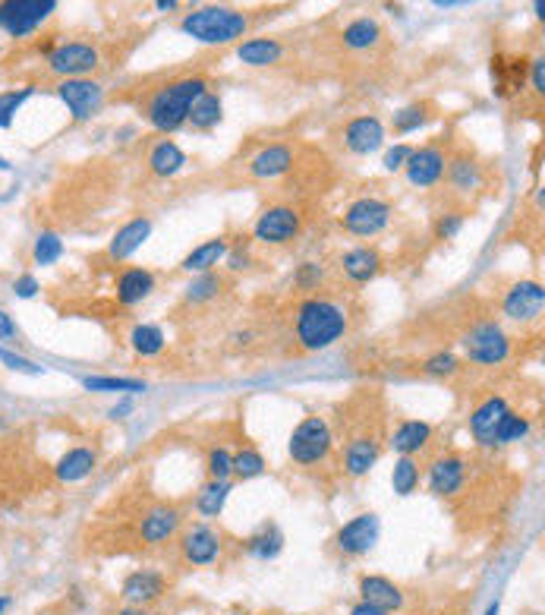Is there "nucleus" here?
I'll return each mask as SVG.
<instances>
[{
    "label": "nucleus",
    "instance_id": "nucleus-61",
    "mask_svg": "<svg viewBox=\"0 0 545 615\" xmlns=\"http://www.w3.org/2000/svg\"><path fill=\"white\" fill-rule=\"evenodd\" d=\"M10 609V597H0V615H4Z\"/></svg>",
    "mask_w": 545,
    "mask_h": 615
},
{
    "label": "nucleus",
    "instance_id": "nucleus-40",
    "mask_svg": "<svg viewBox=\"0 0 545 615\" xmlns=\"http://www.w3.org/2000/svg\"><path fill=\"white\" fill-rule=\"evenodd\" d=\"M164 344H167L164 328L155 325V322H142L130 332V347L139 357H158L164 351Z\"/></svg>",
    "mask_w": 545,
    "mask_h": 615
},
{
    "label": "nucleus",
    "instance_id": "nucleus-34",
    "mask_svg": "<svg viewBox=\"0 0 545 615\" xmlns=\"http://www.w3.org/2000/svg\"><path fill=\"white\" fill-rule=\"evenodd\" d=\"M227 250H230V237H224V234H221V237H212V240L199 243L196 250L186 253V259L180 262V269H183V272H190V275L215 272V265L224 262Z\"/></svg>",
    "mask_w": 545,
    "mask_h": 615
},
{
    "label": "nucleus",
    "instance_id": "nucleus-21",
    "mask_svg": "<svg viewBox=\"0 0 545 615\" xmlns=\"http://www.w3.org/2000/svg\"><path fill=\"white\" fill-rule=\"evenodd\" d=\"M164 593H167V578L158 568H136L123 578L120 597L127 606L142 609V606H152V603L164 600Z\"/></svg>",
    "mask_w": 545,
    "mask_h": 615
},
{
    "label": "nucleus",
    "instance_id": "nucleus-24",
    "mask_svg": "<svg viewBox=\"0 0 545 615\" xmlns=\"http://www.w3.org/2000/svg\"><path fill=\"white\" fill-rule=\"evenodd\" d=\"M152 231H155V221H152V218H145V215L130 218V221L123 224V228L111 237V243H108V259H111V262H130V259L142 250V246L149 243Z\"/></svg>",
    "mask_w": 545,
    "mask_h": 615
},
{
    "label": "nucleus",
    "instance_id": "nucleus-14",
    "mask_svg": "<svg viewBox=\"0 0 545 615\" xmlns=\"http://www.w3.org/2000/svg\"><path fill=\"white\" fill-rule=\"evenodd\" d=\"M221 552H224V537L208 521H196V524H190L183 530L180 556H183L186 565L208 568V565H215L221 559Z\"/></svg>",
    "mask_w": 545,
    "mask_h": 615
},
{
    "label": "nucleus",
    "instance_id": "nucleus-8",
    "mask_svg": "<svg viewBox=\"0 0 545 615\" xmlns=\"http://www.w3.org/2000/svg\"><path fill=\"white\" fill-rule=\"evenodd\" d=\"M104 64L101 51L92 45V41H60L45 54V67L48 73L60 76V79H89L98 67Z\"/></svg>",
    "mask_w": 545,
    "mask_h": 615
},
{
    "label": "nucleus",
    "instance_id": "nucleus-32",
    "mask_svg": "<svg viewBox=\"0 0 545 615\" xmlns=\"http://www.w3.org/2000/svg\"><path fill=\"white\" fill-rule=\"evenodd\" d=\"M360 597L369 606H379L385 612H401L404 609V590L397 587L391 578H382V574H363L360 578Z\"/></svg>",
    "mask_w": 545,
    "mask_h": 615
},
{
    "label": "nucleus",
    "instance_id": "nucleus-35",
    "mask_svg": "<svg viewBox=\"0 0 545 615\" xmlns=\"http://www.w3.org/2000/svg\"><path fill=\"white\" fill-rule=\"evenodd\" d=\"M234 492V480H205L193 499V511L199 515V521H212L224 511V502Z\"/></svg>",
    "mask_w": 545,
    "mask_h": 615
},
{
    "label": "nucleus",
    "instance_id": "nucleus-43",
    "mask_svg": "<svg viewBox=\"0 0 545 615\" xmlns=\"http://www.w3.org/2000/svg\"><path fill=\"white\" fill-rule=\"evenodd\" d=\"M205 474H208V480H234V451H230V445H224V442L208 445Z\"/></svg>",
    "mask_w": 545,
    "mask_h": 615
},
{
    "label": "nucleus",
    "instance_id": "nucleus-26",
    "mask_svg": "<svg viewBox=\"0 0 545 615\" xmlns=\"http://www.w3.org/2000/svg\"><path fill=\"white\" fill-rule=\"evenodd\" d=\"M382 41H385V29L372 16H356L341 29V45L350 54H372Z\"/></svg>",
    "mask_w": 545,
    "mask_h": 615
},
{
    "label": "nucleus",
    "instance_id": "nucleus-30",
    "mask_svg": "<svg viewBox=\"0 0 545 615\" xmlns=\"http://www.w3.org/2000/svg\"><path fill=\"white\" fill-rule=\"evenodd\" d=\"M435 117H438L435 101L423 98V101H410V105L397 108V111L391 114V120L385 123V127H388V133H394V136H413V133H419V130H426Z\"/></svg>",
    "mask_w": 545,
    "mask_h": 615
},
{
    "label": "nucleus",
    "instance_id": "nucleus-5",
    "mask_svg": "<svg viewBox=\"0 0 545 615\" xmlns=\"http://www.w3.org/2000/svg\"><path fill=\"white\" fill-rule=\"evenodd\" d=\"M303 228H306V212L300 209V205L271 202V205H265V209L259 212L249 240L265 243V246H290V243L300 240Z\"/></svg>",
    "mask_w": 545,
    "mask_h": 615
},
{
    "label": "nucleus",
    "instance_id": "nucleus-64",
    "mask_svg": "<svg viewBox=\"0 0 545 615\" xmlns=\"http://www.w3.org/2000/svg\"><path fill=\"white\" fill-rule=\"evenodd\" d=\"M259 615H281V612H259Z\"/></svg>",
    "mask_w": 545,
    "mask_h": 615
},
{
    "label": "nucleus",
    "instance_id": "nucleus-38",
    "mask_svg": "<svg viewBox=\"0 0 545 615\" xmlns=\"http://www.w3.org/2000/svg\"><path fill=\"white\" fill-rule=\"evenodd\" d=\"M268 470L265 455L256 448V442H240L234 448V480H256Z\"/></svg>",
    "mask_w": 545,
    "mask_h": 615
},
{
    "label": "nucleus",
    "instance_id": "nucleus-12",
    "mask_svg": "<svg viewBox=\"0 0 545 615\" xmlns=\"http://www.w3.org/2000/svg\"><path fill=\"white\" fill-rule=\"evenodd\" d=\"M338 136H341V146L347 155L366 158V155H375L385 149L388 127H385V120L375 114H356L344 123Z\"/></svg>",
    "mask_w": 545,
    "mask_h": 615
},
{
    "label": "nucleus",
    "instance_id": "nucleus-33",
    "mask_svg": "<svg viewBox=\"0 0 545 615\" xmlns=\"http://www.w3.org/2000/svg\"><path fill=\"white\" fill-rule=\"evenodd\" d=\"M145 164H149V171L155 177L167 180V177H177L186 168V152L174 139H152L149 149H145Z\"/></svg>",
    "mask_w": 545,
    "mask_h": 615
},
{
    "label": "nucleus",
    "instance_id": "nucleus-27",
    "mask_svg": "<svg viewBox=\"0 0 545 615\" xmlns=\"http://www.w3.org/2000/svg\"><path fill=\"white\" fill-rule=\"evenodd\" d=\"M438 429L426 420H401L397 429L388 436V448L397 451V458L407 455V458H416L419 451H423L432 439H435Z\"/></svg>",
    "mask_w": 545,
    "mask_h": 615
},
{
    "label": "nucleus",
    "instance_id": "nucleus-29",
    "mask_svg": "<svg viewBox=\"0 0 545 615\" xmlns=\"http://www.w3.org/2000/svg\"><path fill=\"white\" fill-rule=\"evenodd\" d=\"M445 183L451 187V193L457 196H470L482 187V164L476 155L470 152H454L448 158V168H445Z\"/></svg>",
    "mask_w": 545,
    "mask_h": 615
},
{
    "label": "nucleus",
    "instance_id": "nucleus-52",
    "mask_svg": "<svg viewBox=\"0 0 545 615\" xmlns=\"http://www.w3.org/2000/svg\"><path fill=\"white\" fill-rule=\"evenodd\" d=\"M413 149L416 146H410V142H397V146H391V149H385V171H404V164L410 161V155H413Z\"/></svg>",
    "mask_w": 545,
    "mask_h": 615
},
{
    "label": "nucleus",
    "instance_id": "nucleus-4",
    "mask_svg": "<svg viewBox=\"0 0 545 615\" xmlns=\"http://www.w3.org/2000/svg\"><path fill=\"white\" fill-rule=\"evenodd\" d=\"M334 426L322 414H306L287 439V455L297 467H322L334 455Z\"/></svg>",
    "mask_w": 545,
    "mask_h": 615
},
{
    "label": "nucleus",
    "instance_id": "nucleus-3",
    "mask_svg": "<svg viewBox=\"0 0 545 615\" xmlns=\"http://www.w3.org/2000/svg\"><path fill=\"white\" fill-rule=\"evenodd\" d=\"M259 16L246 13L240 7H224V4H208V7H193L180 19V32L190 35L193 41H202L208 48H221V45H240L249 35Z\"/></svg>",
    "mask_w": 545,
    "mask_h": 615
},
{
    "label": "nucleus",
    "instance_id": "nucleus-16",
    "mask_svg": "<svg viewBox=\"0 0 545 615\" xmlns=\"http://www.w3.org/2000/svg\"><path fill=\"white\" fill-rule=\"evenodd\" d=\"M297 168V149L290 142H268L246 161V174L253 180H281Z\"/></svg>",
    "mask_w": 545,
    "mask_h": 615
},
{
    "label": "nucleus",
    "instance_id": "nucleus-13",
    "mask_svg": "<svg viewBox=\"0 0 545 615\" xmlns=\"http://www.w3.org/2000/svg\"><path fill=\"white\" fill-rule=\"evenodd\" d=\"M54 95L64 101L76 123H89L104 108V86L98 79H60Z\"/></svg>",
    "mask_w": 545,
    "mask_h": 615
},
{
    "label": "nucleus",
    "instance_id": "nucleus-57",
    "mask_svg": "<svg viewBox=\"0 0 545 615\" xmlns=\"http://www.w3.org/2000/svg\"><path fill=\"white\" fill-rule=\"evenodd\" d=\"M350 615H391V612H385V609H379V606H369V603H356L353 609H350Z\"/></svg>",
    "mask_w": 545,
    "mask_h": 615
},
{
    "label": "nucleus",
    "instance_id": "nucleus-6",
    "mask_svg": "<svg viewBox=\"0 0 545 615\" xmlns=\"http://www.w3.org/2000/svg\"><path fill=\"white\" fill-rule=\"evenodd\" d=\"M385 423L382 426H363L356 433H347L344 445H341V470L347 477H366L369 470L379 464V458L385 455Z\"/></svg>",
    "mask_w": 545,
    "mask_h": 615
},
{
    "label": "nucleus",
    "instance_id": "nucleus-10",
    "mask_svg": "<svg viewBox=\"0 0 545 615\" xmlns=\"http://www.w3.org/2000/svg\"><path fill=\"white\" fill-rule=\"evenodd\" d=\"M394 221V205L382 196H360L341 212V228L353 237L385 234Z\"/></svg>",
    "mask_w": 545,
    "mask_h": 615
},
{
    "label": "nucleus",
    "instance_id": "nucleus-42",
    "mask_svg": "<svg viewBox=\"0 0 545 615\" xmlns=\"http://www.w3.org/2000/svg\"><path fill=\"white\" fill-rule=\"evenodd\" d=\"M82 388L86 392H117V395H139L145 392L142 379H123V376H86L82 379Z\"/></svg>",
    "mask_w": 545,
    "mask_h": 615
},
{
    "label": "nucleus",
    "instance_id": "nucleus-18",
    "mask_svg": "<svg viewBox=\"0 0 545 615\" xmlns=\"http://www.w3.org/2000/svg\"><path fill=\"white\" fill-rule=\"evenodd\" d=\"M382 537V518L366 511V515H356L350 518L341 530L338 537H334V546H338L341 556H366V552L379 543Z\"/></svg>",
    "mask_w": 545,
    "mask_h": 615
},
{
    "label": "nucleus",
    "instance_id": "nucleus-46",
    "mask_svg": "<svg viewBox=\"0 0 545 615\" xmlns=\"http://www.w3.org/2000/svg\"><path fill=\"white\" fill-rule=\"evenodd\" d=\"M60 256H64V237H60L57 231H41L32 243L35 265H54Z\"/></svg>",
    "mask_w": 545,
    "mask_h": 615
},
{
    "label": "nucleus",
    "instance_id": "nucleus-53",
    "mask_svg": "<svg viewBox=\"0 0 545 615\" xmlns=\"http://www.w3.org/2000/svg\"><path fill=\"white\" fill-rule=\"evenodd\" d=\"M13 294H16L19 300L38 297V281H35V275H19V278L13 281Z\"/></svg>",
    "mask_w": 545,
    "mask_h": 615
},
{
    "label": "nucleus",
    "instance_id": "nucleus-41",
    "mask_svg": "<svg viewBox=\"0 0 545 615\" xmlns=\"http://www.w3.org/2000/svg\"><path fill=\"white\" fill-rule=\"evenodd\" d=\"M419 483H423V467H419L416 458H407L401 455L394 461V470H391V486L397 496H410V492L419 489Z\"/></svg>",
    "mask_w": 545,
    "mask_h": 615
},
{
    "label": "nucleus",
    "instance_id": "nucleus-50",
    "mask_svg": "<svg viewBox=\"0 0 545 615\" xmlns=\"http://www.w3.org/2000/svg\"><path fill=\"white\" fill-rule=\"evenodd\" d=\"M0 363H4L7 369H13V373H23V376H41V373H45V369H41L35 360L10 351V347H4V344H0Z\"/></svg>",
    "mask_w": 545,
    "mask_h": 615
},
{
    "label": "nucleus",
    "instance_id": "nucleus-7",
    "mask_svg": "<svg viewBox=\"0 0 545 615\" xmlns=\"http://www.w3.org/2000/svg\"><path fill=\"white\" fill-rule=\"evenodd\" d=\"M57 13V0H0V35L10 41L32 38Z\"/></svg>",
    "mask_w": 545,
    "mask_h": 615
},
{
    "label": "nucleus",
    "instance_id": "nucleus-23",
    "mask_svg": "<svg viewBox=\"0 0 545 615\" xmlns=\"http://www.w3.org/2000/svg\"><path fill=\"white\" fill-rule=\"evenodd\" d=\"M341 275L350 281V284H369V281H375L382 275V265H385V259H382V253L375 250V246H369V243H356V246H350V250H344L341 253Z\"/></svg>",
    "mask_w": 545,
    "mask_h": 615
},
{
    "label": "nucleus",
    "instance_id": "nucleus-55",
    "mask_svg": "<svg viewBox=\"0 0 545 615\" xmlns=\"http://www.w3.org/2000/svg\"><path fill=\"white\" fill-rule=\"evenodd\" d=\"M13 341H19V325L7 310H0V344H13Z\"/></svg>",
    "mask_w": 545,
    "mask_h": 615
},
{
    "label": "nucleus",
    "instance_id": "nucleus-62",
    "mask_svg": "<svg viewBox=\"0 0 545 615\" xmlns=\"http://www.w3.org/2000/svg\"><path fill=\"white\" fill-rule=\"evenodd\" d=\"M486 615H498V603H492V606L486 609Z\"/></svg>",
    "mask_w": 545,
    "mask_h": 615
},
{
    "label": "nucleus",
    "instance_id": "nucleus-11",
    "mask_svg": "<svg viewBox=\"0 0 545 615\" xmlns=\"http://www.w3.org/2000/svg\"><path fill=\"white\" fill-rule=\"evenodd\" d=\"M448 149L442 139H432V142H423V146H416L410 161L404 164V174H407V183L416 190H432L438 183L445 180V168H448Z\"/></svg>",
    "mask_w": 545,
    "mask_h": 615
},
{
    "label": "nucleus",
    "instance_id": "nucleus-58",
    "mask_svg": "<svg viewBox=\"0 0 545 615\" xmlns=\"http://www.w3.org/2000/svg\"><path fill=\"white\" fill-rule=\"evenodd\" d=\"M253 341H256V332H253V328H243V332H237V335H234V344H240V347L253 344Z\"/></svg>",
    "mask_w": 545,
    "mask_h": 615
},
{
    "label": "nucleus",
    "instance_id": "nucleus-60",
    "mask_svg": "<svg viewBox=\"0 0 545 615\" xmlns=\"http://www.w3.org/2000/svg\"><path fill=\"white\" fill-rule=\"evenodd\" d=\"M117 615H164V612H145V609H136V606H123Z\"/></svg>",
    "mask_w": 545,
    "mask_h": 615
},
{
    "label": "nucleus",
    "instance_id": "nucleus-31",
    "mask_svg": "<svg viewBox=\"0 0 545 615\" xmlns=\"http://www.w3.org/2000/svg\"><path fill=\"white\" fill-rule=\"evenodd\" d=\"M95 467H98L95 448H89V445H73L70 451H64V455L57 458L54 477H57V483H82V480L92 477Z\"/></svg>",
    "mask_w": 545,
    "mask_h": 615
},
{
    "label": "nucleus",
    "instance_id": "nucleus-1",
    "mask_svg": "<svg viewBox=\"0 0 545 615\" xmlns=\"http://www.w3.org/2000/svg\"><path fill=\"white\" fill-rule=\"evenodd\" d=\"M347 325H350L347 306L341 300L312 294L293 306L290 332H293V341H297L300 351L319 354V351L334 347L347 335Z\"/></svg>",
    "mask_w": 545,
    "mask_h": 615
},
{
    "label": "nucleus",
    "instance_id": "nucleus-44",
    "mask_svg": "<svg viewBox=\"0 0 545 615\" xmlns=\"http://www.w3.org/2000/svg\"><path fill=\"white\" fill-rule=\"evenodd\" d=\"M325 265L319 259H306L293 269V291H300L303 297H312L325 284Z\"/></svg>",
    "mask_w": 545,
    "mask_h": 615
},
{
    "label": "nucleus",
    "instance_id": "nucleus-19",
    "mask_svg": "<svg viewBox=\"0 0 545 615\" xmlns=\"http://www.w3.org/2000/svg\"><path fill=\"white\" fill-rule=\"evenodd\" d=\"M183 505H171V502H164V505H155L149 508L142 515L139 521V540L145 546H164V543H171L180 527H183Z\"/></svg>",
    "mask_w": 545,
    "mask_h": 615
},
{
    "label": "nucleus",
    "instance_id": "nucleus-28",
    "mask_svg": "<svg viewBox=\"0 0 545 615\" xmlns=\"http://www.w3.org/2000/svg\"><path fill=\"white\" fill-rule=\"evenodd\" d=\"M158 287V275L152 269H142V265H127L117 275V300L120 306H139L142 300H149Z\"/></svg>",
    "mask_w": 545,
    "mask_h": 615
},
{
    "label": "nucleus",
    "instance_id": "nucleus-39",
    "mask_svg": "<svg viewBox=\"0 0 545 615\" xmlns=\"http://www.w3.org/2000/svg\"><path fill=\"white\" fill-rule=\"evenodd\" d=\"M221 291H224V275L202 272V275H196L190 284H186L183 300L193 303V306H205V303H212L215 297H221Z\"/></svg>",
    "mask_w": 545,
    "mask_h": 615
},
{
    "label": "nucleus",
    "instance_id": "nucleus-63",
    "mask_svg": "<svg viewBox=\"0 0 545 615\" xmlns=\"http://www.w3.org/2000/svg\"><path fill=\"white\" fill-rule=\"evenodd\" d=\"M0 171H10V164H7L4 158H0Z\"/></svg>",
    "mask_w": 545,
    "mask_h": 615
},
{
    "label": "nucleus",
    "instance_id": "nucleus-17",
    "mask_svg": "<svg viewBox=\"0 0 545 615\" xmlns=\"http://www.w3.org/2000/svg\"><path fill=\"white\" fill-rule=\"evenodd\" d=\"M545 310V287L533 278H523L508 287V294L501 297V313L508 322H533Z\"/></svg>",
    "mask_w": 545,
    "mask_h": 615
},
{
    "label": "nucleus",
    "instance_id": "nucleus-51",
    "mask_svg": "<svg viewBox=\"0 0 545 615\" xmlns=\"http://www.w3.org/2000/svg\"><path fill=\"white\" fill-rule=\"evenodd\" d=\"M464 221H467V215L457 212V209H451V212H445V215H438V218H435V237H438V240L457 237L460 231H464Z\"/></svg>",
    "mask_w": 545,
    "mask_h": 615
},
{
    "label": "nucleus",
    "instance_id": "nucleus-2",
    "mask_svg": "<svg viewBox=\"0 0 545 615\" xmlns=\"http://www.w3.org/2000/svg\"><path fill=\"white\" fill-rule=\"evenodd\" d=\"M208 89L212 86H208V76L202 73L174 76L142 98V117L149 120V127L158 133H177L186 127L193 105Z\"/></svg>",
    "mask_w": 545,
    "mask_h": 615
},
{
    "label": "nucleus",
    "instance_id": "nucleus-22",
    "mask_svg": "<svg viewBox=\"0 0 545 615\" xmlns=\"http://www.w3.org/2000/svg\"><path fill=\"white\" fill-rule=\"evenodd\" d=\"M511 410L508 398H501V395H489L486 401H479L473 407V414H470V436L476 445L482 448H495V433H498V423L505 420V414Z\"/></svg>",
    "mask_w": 545,
    "mask_h": 615
},
{
    "label": "nucleus",
    "instance_id": "nucleus-45",
    "mask_svg": "<svg viewBox=\"0 0 545 615\" xmlns=\"http://www.w3.org/2000/svg\"><path fill=\"white\" fill-rule=\"evenodd\" d=\"M530 429H533L530 417L517 414V410L511 407L508 414H505V420L498 423V433H495V448H501V445H514V442H520V439H527V436H530Z\"/></svg>",
    "mask_w": 545,
    "mask_h": 615
},
{
    "label": "nucleus",
    "instance_id": "nucleus-47",
    "mask_svg": "<svg viewBox=\"0 0 545 615\" xmlns=\"http://www.w3.org/2000/svg\"><path fill=\"white\" fill-rule=\"evenodd\" d=\"M423 373L429 379H451L460 373V357L454 351H435L423 360Z\"/></svg>",
    "mask_w": 545,
    "mask_h": 615
},
{
    "label": "nucleus",
    "instance_id": "nucleus-36",
    "mask_svg": "<svg viewBox=\"0 0 545 615\" xmlns=\"http://www.w3.org/2000/svg\"><path fill=\"white\" fill-rule=\"evenodd\" d=\"M224 120V101H221V92L215 89H208L196 105L190 111V120H186V127H193L199 133H208V130H215L218 123Z\"/></svg>",
    "mask_w": 545,
    "mask_h": 615
},
{
    "label": "nucleus",
    "instance_id": "nucleus-49",
    "mask_svg": "<svg viewBox=\"0 0 545 615\" xmlns=\"http://www.w3.org/2000/svg\"><path fill=\"white\" fill-rule=\"evenodd\" d=\"M224 265L230 272H249L256 265V256H253V240H230V250L224 256Z\"/></svg>",
    "mask_w": 545,
    "mask_h": 615
},
{
    "label": "nucleus",
    "instance_id": "nucleus-25",
    "mask_svg": "<svg viewBox=\"0 0 545 615\" xmlns=\"http://www.w3.org/2000/svg\"><path fill=\"white\" fill-rule=\"evenodd\" d=\"M234 54L246 67L268 70V67H278L281 60L287 57V45L281 38H271V35H249V38L240 41Z\"/></svg>",
    "mask_w": 545,
    "mask_h": 615
},
{
    "label": "nucleus",
    "instance_id": "nucleus-37",
    "mask_svg": "<svg viewBox=\"0 0 545 615\" xmlns=\"http://www.w3.org/2000/svg\"><path fill=\"white\" fill-rule=\"evenodd\" d=\"M281 549H284V530L275 521H268L262 530L253 533V540H249V556L262 559V562L278 559Z\"/></svg>",
    "mask_w": 545,
    "mask_h": 615
},
{
    "label": "nucleus",
    "instance_id": "nucleus-48",
    "mask_svg": "<svg viewBox=\"0 0 545 615\" xmlns=\"http://www.w3.org/2000/svg\"><path fill=\"white\" fill-rule=\"evenodd\" d=\"M32 95H35V89H32V86L13 89V92H0V130L13 127V120H16L19 108H23Z\"/></svg>",
    "mask_w": 545,
    "mask_h": 615
},
{
    "label": "nucleus",
    "instance_id": "nucleus-9",
    "mask_svg": "<svg viewBox=\"0 0 545 615\" xmlns=\"http://www.w3.org/2000/svg\"><path fill=\"white\" fill-rule=\"evenodd\" d=\"M464 354L476 366H501L511 357V335L498 322L479 319L464 332Z\"/></svg>",
    "mask_w": 545,
    "mask_h": 615
},
{
    "label": "nucleus",
    "instance_id": "nucleus-59",
    "mask_svg": "<svg viewBox=\"0 0 545 615\" xmlns=\"http://www.w3.org/2000/svg\"><path fill=\"white\" fill-rule=\"evenodd\" d=\"M155 10L158 13H174V10H180V4H177V0H158Z\"/></svg>",
    "mask_w": 545,
    "mask_h": 615
},
{
    "label": "nucleus",
    "instance_id": "nucleus-20",
    "mask_svg": "<svg viewBox=\"0 0 545 615\" xmlns=\"http://www.w3.org/2000/svg\"><path fill=\"white\" fill-rule=\"evenodd\" d=\"M489 73H492L498 98H517L523 89H530V57L495 54L489 64Z\"/></svg>",
    "mask_w": 545,
    "mask_h": 615
},
{
    "label": "nucleus",
    "instance_id": "nucleus-15",
    "mask_svg": "<svg viewBox=\"0 0 545 615\" xmlns=\"http://www.w3.org/2000/svg\"><path fill=\"white\" fill-rule=\"evenodd\" d=\"M426 486L429 492H435V496H442V499L457 496V492L467 486V458L457 455V451L435 455L432 464L426 467Z\"/></svg>",
    "mask_w": 545,
    "mask_h": 615
},
{
    "label": "nucleus",
    "instance_id": "nucleus-54",
    "mask_svg": "<svg viewBox=\"0 0 545 615\" xmlns=\"http://www.w3.org/2000/svg\"><path fill=\"white\" fill-rule=\"evenodd\" d=\"M530 86H533L536 95L545 92V60H542V54L530 57Z\"/></svg>",
    "mask_w": 545,
    "mask_h": 615
},
{
    "label": "nucleus",
    "instance_id": "nucleus-56",
    "mask_svg": "<svg viewBox=\"0 0 545 615\" xmlns=\"http://www.w3.org/2000/svg\"><path fill=\"white\" fill-rule=\"evenodd\" d=\"M130 414H133V398H130V395L123 398L117 407H111V417H114V420H123V417H130Z\"/></svg>",
    "mask_w": 545,
    "mask_h": 615
}]
</instances>
